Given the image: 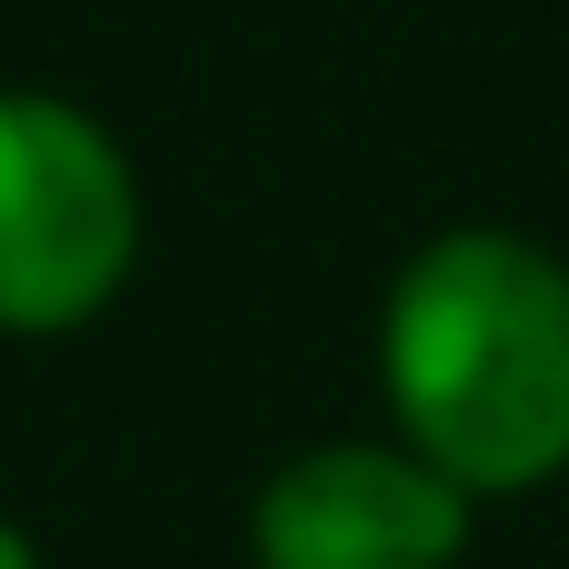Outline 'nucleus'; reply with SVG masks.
I'll list each match as a JSON object with an SVG mask.
<instances>
[{"instance_id":"obj_1","label":"nucleus","mask_w":569,"mask_h":569,"mask_svg":"<svg viewBox=\"0 0 569 569\" xmlns=\"http://www.w3.org/2000/svg\"><path fill=\"white\" fill-rule=\"evenodd\" d=\"M380 390L400 440L470 500L569 470V260L530 230H440L380 310Z\"/></svg>"},{"instance_id":"obj_2","label":"nucleus","mask_w":569,"mask_h":569,"mask_svg":"<svg viewBox=\"0 0 569 569\" xmlns=\"http://www.w3.org/2000/svg\"><path fill=\"white\" fill-rule=\"evenodd\" d=\"M130 260L140 180L120 140L50 90H0V330L50 340L100 320Z\"/></svg>"},{"instance_id":"obj_3","label":"nucleus","mask_w":569,"mask_h":569,"mask_svg":"<svg viewBox=\"0 0 569 569\" xmlns=\"http://www.w3.org/2000/svg\"><path fill=\"white\" fill-rule=\"evenodd\" d=\"M470 550V490L410 440H330L270 470L250 500L260 569H450Z\"/></svg>"},{"instance_id":"obj_4","label":"nucleus","mask_w":569,"mask_h":569,"mask_svg":"<svg viewBox=\"0 0 569 569\" xmlns=\"http://www.w3.org/2000/svg\"><path fill=\"white\" fill-rule=\"evenodd\" d=\"M0 569H40V560H30V540H20L10 520H0Z\"/></svg>"}]
</instances>
